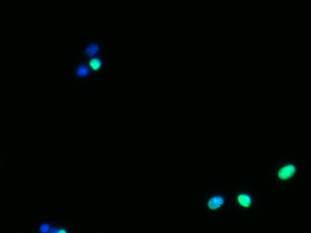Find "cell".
<instances>
[{
	"label": "cell",
	"instance_id": "6da1fadb",
	"mask_svg": "<svg viewBox=\"0 0 311 233\" xmlns=\"http://www.w3.org/2000/svg\"><path fill=\"white\" fill-rule=\"evenodd\" d=\"M294 172H295V168H294V166L293 165H286V166H284L283 168H280V171H279V178L281 179V180H288V179H291L293 175H294Z\"/></svg>",
	"mask_w": 311,
	"mask_h": 233
},
{
	"label": "cell",
	"instance_id": "7a4b0ae2",
	"mask_svg": "<svg viewBox=\"0 0 311 233\" xmlns=\"http://www.w3.org/2000/svg\"><path fill=\"white\" fill-rule=\"evenodd\" d=\"M222 205H223V198L219 196L213 197V198H210L209 202H207V206H209V208H211V210H217V208H219Z\"/></svg>",
	"mask_w": 311,
	"mask_h": 233
},
{
	"label": "cell",
	"instance_id": "3957f363",
	"mask_svg": "<svg viewBox=\"0 0 311 233\" xmlns=\"http://www.w3.org/2000/svg\"><path fill=\"white\" fill-rule=\"evenodd\" d=\"M237 202L244 207H249L252 204V198L248 194H240V196H237Z\"/></svg>",
	"mask_w": 311,
	"mask_h": 233
},
{
	"label": "cell",
	"instance_id": "277c9868",
	"mask_svg": "<svg viewBox=\"0 0 311 233\" xmlns=\"http://www.w3.org/2000/svg\"><path fill=\"white\" fill-rule=\"evenodd\" d=\"M97 52H99V46H97V44H90V46L86 48V55L90 56V57H93Z\"/></svg>",
	"mask_w": 311,
	"mask_h": 233
},
{
	"label": "cell",
	"instance_id": "5b68a950",
	"mask_svg": "<svg viewBox=\"0 0 311 233\" xmlns=\"http://www.w3.org/2000/svg\"><path fill=\"white\" fill-rule=\"evenodd\" d=\"M77 74L79 76H86L87 74H88V67L84 66V65H80V66H78V69H77Z\"/></svg>",
	"mask_w": 311,
	"mask_h": 233
},
{
	"label": "cell",
	"instance_id": "8992f818",
	"mask_svg": "<svg viewBox=\"0 0 311 233\" xmlns=\"http://www.w3.org/2000/svg\"><path fill=\"white\" fill-rule=\"evenodd\" d=\"M90 66H91L93 70H99V69L101 67V61L97 58H92L91 61H90Z\"/></svg>",
	"mask_w": 311,
	"mask_h": 233
},
{
	"label": "cell",
	"instance_id": "52a82bcc",
	"mask_svg": "<svg viewBox=\"0 0 311 233\" xmlns=\"http://www.w3.org/2000/svg\"><path fill=\"white\" fill-rule=\"evenodd\" d=\"M49 231V225L48 224H43V225H40V232L42 233H47Z\"/></svg>",
	"mask_w": 311,
	"mask_h": 233
},
{
	"label": "cell",
	"instance_id": "ba28073f",
	"mask_svg": "<svg viewBox=\"0 0 311 233\" xmlns=\"http://www.w3.org/2000/svg\"><path fill=\"white\" fill-rule=\"evenodd\" d=\"M59 231H57L56 228H52V229H49V231H48V233H57Z\"/></svg>",
	"mask_w": 311,
	"mask_h": 233
},
{
	"label": "cell",
	"instance_id": "9c48e42d",
	"mask_svg": "<svg viewBox=\"0 0 311 233\" xmlns=\"http://www.w3.org/2000/svg\"><path fill=\"white\" fill-rule=\"evenodd\" d=\"M57 233H66V231H59Z\"/></svg>",
	"mask_w": 311,
	"mask_h": 233
}]
</instances>
